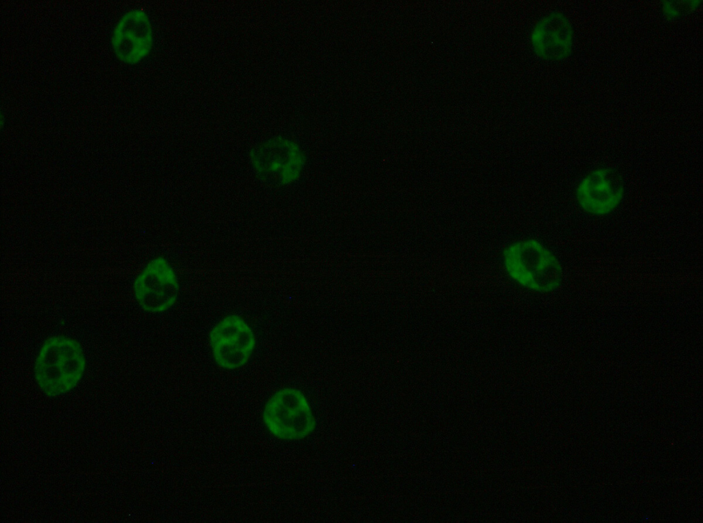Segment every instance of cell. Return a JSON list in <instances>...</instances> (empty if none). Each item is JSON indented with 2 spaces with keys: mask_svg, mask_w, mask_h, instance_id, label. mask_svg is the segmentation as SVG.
Segmentation results:
<instances>
[{
  "mask_svg": "<svg viewBox=\"0 0 703 523\" xmlns=\"http://www.w3.org/2000/svg\"><path fill=\"white\" fill-rule=\"evenodd\" d=\"M85 357L80 344L64 336L47 339L36 356L34 377L46 395L55 397L73 389L84 372Z\"/></svg>",
  "mask_w": 703,
  "mask_h": 523,
  "instance_id": "6da1fadb",
  "label": "cell"
},
{
  "mask_svg": "<svg viewBox=\"0 0 703 523\" xmlns=\"http://www.w3.org/2000/svg\"><path fill=\"white\" fill-rule=\"evenodd\" d=\"M503 263L507 275L519 285L539 293L557 289L562 268L553 254L537 240L514 242L503 250Z\"/></svg>",
  "mask_w": 703,
  "mask_h": 523,
  "instance_id": "7a4b0ae2",
  "label": "cell"
},
{
  "mask_svg": "<svg viewBox=\"0 0 703 523\" xmlns=\"http://www.w3.org/2000/svg\"><path fill=\"white\" fill-rule=\"evenodd\" d=\"M263 421L273 436L286 441L306 438L316 424L308 399L293 388H282L270 397L264 408Z\"/></svg>",
  "mask_w": 703,
  "mask_h": 523,
  "instance_id": "3957f363",
  "label": "cell"
},
{
  "mask_svg": "<svg viewBox=\"0 0 703 523\" xmlns=\"http://www.w3.org/2000/svg\"><path fill=\"white\" fill-rule=\"evenodd\" d=\"M249 162L253 173L262 181L286 186L299 179L306 158L297 143L277 136L254 146L249 152Z\"/></svg>",
  "mask_w": 703,
  "mask_h": 523,
  "instance_id": "277c9868",
  "label": "cell"
},
{
  "mask_svg": "<svg viewBox=\"0 0 703 523\" xmlns=\"http://www.w3.org/2000/svg\"><path fill=\"white\" fill-rule=\"evenodd\" d=\"M209 343L216 364L224 369L235 370L249 361L256 339L249 324L242 317L231 314L211 329Z\"/></svg>",
  "mask_w": 703,
  "mask_h": 523,
  "instance_id": "5b68a950",
  "label": "cell"
},
{
  "mask_svg": "<svg viewBox=\"0 0 703 523\" xmlns=\"http://www.w3.org/2000/svg\"><path fill=\"white\" fill-rule=\"evenodd\" d=\"M135 298L145 311L164 312L176 302L179 282L176 271L163 256L152 259L137 276L133 283Z\"/></svg>",
  "mask_w": 703,
  "mask_h": 523,
  "instance_id": "8992f818",
  "label": "cell"
},
{
  "mask_svg": "<svg viewBox=\"0 0 703 523\" xmlns=\"http://www.w3.org/2000/svg\"><path fill=\"white\" fill-rule=\"evenodd\" d=\"M113 52L120 62L134 65L146 58L153 45V32L147 14L132 10L119 19L112 32Z\"/></svg>",
  "mask_w": 703,
  "mask_h": 523,
  "instance_id": "52a82bcc",
  "label": "cell"
},
{
  "mask_svg": "<svg viewBox=\"0 0 703 523\" xmlns=\"http://www.w3.org/2000/svg\"><path fill=\"white\" fill-rule=\"evenodd\" d=\"M624 186L621 177L610 168H597L578 183L575 197L586 213L603 216L614 210L621 202Z\"/></svg>",
  "mask_w": 703,
  "mask_h": 523,
  "instance_id": "ba28073f",
  "label": "cell"
},
{
  "mask_svg": "<svg viewBox=\"0 0 703 523\" xmlns=\"http://www.w3.org/2000/svg\"><path fill=\"white\" fill-rule=\"evenodd\" d=\"M530 38L534 53L544 60H564L573 50L571 24L567 17L559 12H551L542 18L532 29Z\"/></svg>",
  "mask_w": 703,
  "mask_h": 523,
  "instance_id": "9c48e42d",
  "label": "cell"
},
{
  "mask_svg": "<svg viewBox=\"0 0 703 523\" xmlns=\"http://www.w3.org/2000/svg\"><path fill=\"white\" fill-rule=\"evenodd\" d=\"M700 1H664L662 10L665 16L670 19H677L689 11L695 10L700 4Z\"/></svg>",
  "mask_w": 703,
  "mask_h": 523,
  "instance_id": "30bf717a",
  "label": "cell"
}]
</instances>
